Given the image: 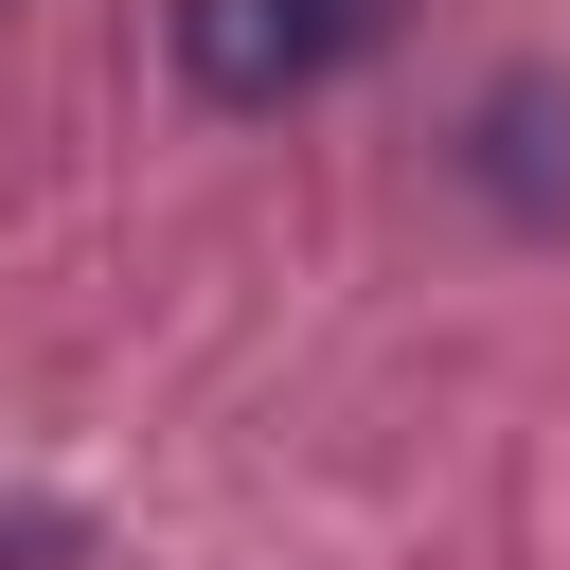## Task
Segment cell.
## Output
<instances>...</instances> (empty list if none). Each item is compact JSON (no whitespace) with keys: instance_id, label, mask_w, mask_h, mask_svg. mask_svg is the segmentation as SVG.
<instances>
[{"instance_id":"1","label":"cell","mask_w":570,"mask_h":570,"mask_svg":"<svg viewBox=\"0 0 570 570\" xmlns=\"http://www.w3.org/2000/svg\"><path fill=\"white\" fill-rule=\"evenodd\" d=\"M392 0H178V89L196 107H303L338 53H374Z\"/></svg>"}]
</instances>
